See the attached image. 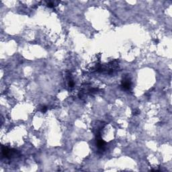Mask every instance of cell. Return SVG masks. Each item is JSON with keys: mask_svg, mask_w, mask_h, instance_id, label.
I'll return each mask as SVG.
<instances>
[{"mask_svg": "<svg viewBox=\"0 0 172 172\" xmlns=\"http://www.w3.org/2000/svg\"><path fill=\"white\" fill-rule=\"evenodd\" d=\"M1 154L2 157L6 159H11L20 155V153L17 150L9 149L8 147L4 146H1Z\"/></svg>", "mask_w": 172, "mask_h": 172, "instance_id": "obj_1", "label": "cell"}, {"mask_svg": "<svg viewBox=\"0 0 172 172\" xmlns=\"http://www.w3.org/2000/svg\"><path fill=\"white\" fill-rule=\"evenodd\" d=\"M122 87L125 90H130L131 88V81L128 77H125L122 81Z\"/></svg>", "mask_w": 172, "mask_h": 172, "instance_id": "obj_2", "label": "cell"}, {"mask_svg": "<svg viewBox=\"0 0 172 172\" xmlns=\"http://www.w3.org/2000/svg\"><path fill=\"white\" fill-rule=\"evenodd\" d=\"M39 110H40V112H42V113H44V112H46L47 110V107L45 106H40V107H39Z\"/></svg>", "mask_w": 172, "mask_h": 172, "instance_id": "obj_3", "label": "cell"}, {"mask_svg": "<svg viewBox=\"0 0 172 172\" xmlns=\"http://www.w3.org/2000/svg\"><path fill=\"white\" fill-rule=\"evenodd\" d=\"M47 6L48 7H51V8L54 7L55 6V2H53V1H48L47 3Z\"/></svg>", "mask_w": 172, "mask_h": 172, "instance_id": "obj_4", "label": "cell"}]
</instances>
